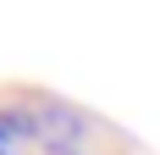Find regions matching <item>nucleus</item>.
<instances>
[{
  "instance_id": "obj_1",
  "label": "nucleus",
  "mask_w": 160,
  "mask_h": 155,
  "mask_svg": "<svg viewBox=\"0 0 160 155\" xmlns=\"http://www.w3.org/2000/svg\"><path fill=\"white\" fill-rule=\"evenodd\" d=\"M55 155H78V150H55Z\"/></svg>"
}]
</instances>
